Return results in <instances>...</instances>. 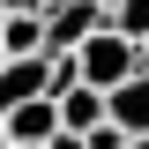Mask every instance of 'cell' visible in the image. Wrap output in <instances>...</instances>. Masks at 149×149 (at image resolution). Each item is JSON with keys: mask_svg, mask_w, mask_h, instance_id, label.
Returning <instances> with one entry per match:
<instances>
[{"mask_svg": "<svg viewBox=\"0 0 149 149\" xmlns=\"http://www.w3.org/2000/svg\"><path fill=\"white\" fill-rule=\"evenodd\" d=\"M74 60H82V82L112 97L119 82H127V74H142V37H127L119 22H104V30H97V37H90V45H82Z\"/></svg>", "mask_w": 149, "mask_h": 149, "instance_id": "cell-1", "label": "cell"}, {"mask_svg": "<svg viewBox=\"0 0 149 149\" xmlns=\"http://www.w3.org/2000/svg\"><path fill=\"white\" fill-rule=\"evenodd\" d=\"M104 22H112L104 0H45V45L52 52H82Z\"/></svg>", "mask_w": 149, "mask_h": 149, "instance_id": "cell-2", "label": "cell"}, {"mask_svg": "<svg viewBox=\"0 0 149 149\" xmlns=\"http://www.w3.org/2000/svg\"><path fill=\"white\" fill-rule=\"evenodd\" d=\"M37 97H52V60H45V52H37V60H8V67H0V112L37 104Z\"/></svg>", "mask_w": 149, "mask_h": 149, "instance_id": "cell-3", "label": "cell"}, {"mask_svg": "<svg viewBox=\"0 0 149 149\" xmlns=\"http://www.w3.org/2000/svg\"><path fill=\"white\" fill-rule=\"evenodd\" d=\"M0 127H8V142H22V149H45V142L60 134V97H37V104L0 112Z\"/></svg>", "mask_w": 149, "mask_h": 149, "instance_id": "cell-4", "label": "cell"}, {"mask_svg": "<svg viewBox=\"0 0 149 149\" xmlns=\"http://www.w3.org/2000/svg\"><path fill=\"white\" fill-rule=\"evenodd\" d=\"M112 127L127 134V142H142V134H149V67L127 74V82L112 90Z\"/></svg>", "mask_w": 149, "mask_h": 149, "instance_id": "cell-5", "label": "cell"}, {"mask_svg": "<svg viewBox=\"0 0 149 149\" xmlns=\"http://www.w3.org/2000/svg\"><path fill=\"white\" fill-rule=\"evenodd\" d=\"M0 45H8V60H37V52H52V45H45V0H37V8H22V15H0Z\"/></svg>", "mask_w": 149, "mask_h": 149, "instance_id": "cell-6", "label": "cell"}, {"mask_svg": "<svg viewBox=\"0 0 149 149\" xmlns=\"http://www.w3.org/2000/svg\"><path fill=\"white\" fill-rule=\"evenodd\" d=\"M104 119H112V97L90 90V82H74V90L60 97V127H67V134H97Z\"/></svg>", "mask_w": 149, "mask_h": 149, "instance_id": "cell-7", "label": "cell"}, {"mask_svg": "<svg viewBox=\"0 0 149 149\" xmlns=\"http://www.w3.org/2000/svg\"><path fill=\"white\" fill-rule=\"evenodd\" d=\"M112 22L127 37H149V0H112Z\"/></svg>", "mask_w": 149, "mask_h": 149, "instance_id": "cell-8", "label": "cell"}, {"mask_svg": "<svg viewBox=\"0 0 149 149\" xmlns=\"http://www.w3.org/2000/svg\"><path fill=\"white\" fill-rule=\"evenodd\" d=\"M45 149H90V142H82V134H67V127H60V134H52V142H45Z\"/></svg>", "mask_w": 149, "mask_h": 149, "instance_id": "cell-9", "label": "cell"}, {"mask_svg": "<svg viewBox=\"0 0 149 149\" xmlns=\"http://www.w3.org/2000/svg\"><path fill=\"white\" fill-rule=\"evenodd\" d=\"M22 8H37V0H0V15H22Z\"/></svg>", "mask_w": 149, "mask_h": 149, "instance_id": "cell-10", "label": "cell"}, {"mask_svg": "<svg viewBox=\"0 0 149 149\" xmlns=\"http://www.w3.org/2000/svg\"><path fill=\"white\" fill-rule=\"evenodd\" d=\"M0 149H15V142H8V127H0Z\"/></svg>", "mask_w": 149, "mask_h": 149, "instance_id": "cell-11", "label": "cell"}, {"mask_svg": "<svg viewBox=\"0 0 149 149\" xmlns=\"http://www.w3.org/2000/svg\"><path fill=\"white\" fill-rule=\"evenodd\" d=\"M142 67H149V37H142Z\"/></svg>", "mask_w": 149, "mask_h": 149, "instance_id": "cell-12", "label": "cell"}, {"mask_svg": "<svg viewBox=\"0 0 149 149\" xmlns=\"http://www.w3.org/2000/svg\"><path fill=\"white\" fill-rule=\"evenodd\" d=\"M0 67H8V45H0Z\"/></svg>", "mask_w": 149, "mask_h": 149, "instance_id": "cell-13", "label": "cell"}, {"mask_svg": "<svg viewBox=\"0 0 149 149\" xmlns=\"http://www.w3.org/2000/svg\"><path fill=\"white\" fill-rule=\"evenodd\" d=\"M134 149H149V134H142V142H134Z\"/></svg>", "mask_w": 149, "mask_h": 149, "instance_id": "cell-14", "label": "cell"}, {"mask_svg": "<svg viewBox=\"0 0 149 149\" xmlns=\"http://www.w3.org/2000/svg\"><path fill=\"white\" fill-rule=\"evenodd\" d=\"M104 8H112V0H104Z\"/></svg>", "mask_w": 149, "mask_h": 149, "instance_id": "cell-15", "label": "cell"}, {"mask_svg": "<svg viewBox=\"0 0 149 149\" xmlns=\"http://www.w3.org/2000/svg\"><path fill=\"white\" fill-rule=\"evenodd\" d=\"M15 149H22V142H15Z\"/></svg>", "mask_w": 149, "mask_h": 149, "instance_id": "cell-16", "label": "cell"}]
</instances>
